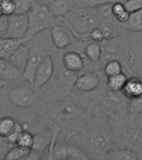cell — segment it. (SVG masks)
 <instances>
[{
    "mask_svg": "<svg viewBox=\"0 0 142 160\" xmlns=\"http://www.w3.org/2000/svg\"><path fill=\"white\" fill-rule=\"evenodd\" d=\"M101 78L100 86L92 92L73 91L70 97L86 111L90 117H98L111 123L117 133L121 148H128L133 131L130 122V100L121 92H113L106 86V76L99 72Z\"/></svg>",
    "mask_w": 142,
    "mask_h": 160,
    "instance_id": "obj_1",
    "label": "cell"
},
{
    "mask_svg": "<svg viewBox=\"0 0 142 160\" xmlns=\"http://www.w3.org/2000/svg\"><path fill=\"white\" fill-rule=\"evenodd\" d=\"M78 144L90 159H105L109 150L120 147L118 135L109 121L90 117L79 132L68 139Z\"/></svg>",
    "mask_w": 142,
    "mask_h": 160,
    "instance_id": "obj_2",
    "label": "cell"
},
{
    "mask_svg": "<svg viewBox=\"0 0 142 160\" xmlns=\"http://www.w3.org/2000/svg\"><path fill=\"white\" fill-rule=\"evenodd\" d=\"M46 107L50 118L60 126L68 139L79 132L90 118L86 111L70 96L48 103Z\"/></svg>",
    "mask_w": 142,
    "mask_h": 160,
    "instance_id": "obj_3",
    "label": "cell"
},
{
    "mask_svg": "<svg viewBox=\"0 0 142 160\" xmlns=\"http://www.w3.org/2000/svg\"><path fill=\"white\" fill-rule=\"evenodd\" d=\"M63 51L59 50L53 55L55 72L50 82L39 92V101L45 104L68 98L74 91V85L78 73L66 69L62 62Z\"/></svg>",
    "mask_w": 142,
    "mask_h": 160,
    "instance_id": "obj_4",
    "label": "cell"
},
{
    "mask_svg": "<svg viewBox=\"0 0 142 160\" xmlns=\"http://www.w3.org/2000/svg\"><path fill=\"white\" fill-rule=\"evenodd\" d=\"M102 46V57L100 65L102 72L103 66L110 59L119 60L123 65L124 72L128 77L140 76L135 64V53L130 44L128 32L118 37L106 39L100 42Z\"/></svg>",
    "mask_w": 142,
    "mask_h": 160,
    "instance_id": "obj_5",
    "label": "cell"
},
{
    "mask_svg": "<svg viewBox=\"0 0 142 160\" xmlns=\"http://www.w3.org/2000/svg\"><path fill=\"white\" fill-rule=\"evenodd\" d=\"M61 20L75 38L83 41H92L90 32L100 27L101 18L99 8H75Z\"/></svg>",
    "mask_w": 142,
    "mask_h": 160,
    "instance_id": "obj_6",
    "label": "cell"
},
{
    "mask_svg": "<svg viewBox=\"0 0 142 160\" xmlns=\"http://www.w3.org/2000/svg\"><path fill=\"white\" fill-rule=\"evenodd\" d=\"M7 114L11 115L18 121L24 129L36 133L41 130L50 128L54 124L48 113L47 107L45 102L39 101L31 107L19 108L8 105Z\"/></svg>",
    "mask_w": 142,
    "mask_h": 160,
    "instance_id": "obj_7",
    "label": "cell"
},
{
    "mask_svg": "<svg viewBox=\"0 0 142 160\" xmlns=\"http://www.w3.org/2000/svg\"><path fill=\"white\" fill-rule=\"evenodd\" d=\"M29 30L26 37L33 38L38 33L46 29H50L55 25H62L61 18L55 17L45 2L34 0L28 12Z\"/></svg>",
    "mask_w": 142,
    "mask_h": 160,
    "instance_id": "obj_8",
    "label": "cell"
},
{
    "mask_svg": "<svg viewBox=\"0 0 142 160\" xmlns=\"http://www.w3.org/2000/svg\"><path fill=\"white\" fill-rule=\"evenodd\" d=\"M13 84V87H9L10 85L7 87L8 101L13 107L24 108L39 102V92L29 82L23 79Z\"/></svg>",
    "mask_w": 142,
    "mask_h": 160,
    "instance_id": "obj_9",
    "label": "cell"
},
{
    "mask_svg": "<svg viewBox=\"0 0 142 160\" xmlns=\"http://www.w3.org/2000/svg\"><path fill=\"white\" fill-rule=\"evenodd\" d=\"M55 72V62L52 55H49L40 62L35 71L33 87L36 92H39L50 80L52 78Z\"/></svg>",
    "mask_w": 142,
    "mask_h": 160,
    "instance_id": "obj_10",
    "label": "cell"
},
{
    "mask_svg": "<svg viewBox=\"0 0 142 160\" xmlns=\"http://www.w3.org/2000/svg\"><path fill=\"white\" fill-rule=\"evenodd\" d=\"M28 14L13 13L8 16V28L5 38H24L26 37L29 30Z\"/></svg>",
    "mask_w": 142,
    "mask_h": 160,
    "instance_id": "obj_11",
    "label": "cell"
},
{
    "mask_svg": "<svg viewBox=\"0 0 142 160\" xmlns=\"http://www.w3.org/2000/svg\"><path fill=\"white\" fill-rule=\"evenodd\" d=\"M101 78L98 72L88 71L78 75L74 85V90L80 92H92L100 84Z\"/></svg>",
    "mask_w": 142,
    "mask_h": 160,
    "instance_id": "obj_12",
    "label": "cell"
},
{
    "mask_svg": "<svg viewBox=\"0 0 142 160\" xmlns=\"http://www.w3.org/2000/svg\"><path fill=\"white\" fill-rule=\"evenodd\" d=\"M50 32L53 43L57 49L61 51L68 49L75 38L70 28L64 23L62 25H55L51 28Z\"/></svg>",
    "mask_w": 142,
    "mask_h": 160,
    "instance_id": "obj_13",
    "label": "cell"
},
{
    "mask_svg": "<svg viewBox=\"0 0 142 160\" xmlns=\"http://www.w3.org/2000/svg\"><path fill=\"white\" fill-rule=\"evenodd\" d=\"M34 135V138L31 149L40 154L41 158H44L52 140V127L41 130Z\"/></svg>",
    "mask_w": 142,
    "mask_h": 160,
    "instance_id": "obj_14",
    "label": "cell"
},
{
    "mask_svg": "<svg viewBox=\"0 0 142 160\" xmlns=\"http://www.w3.org/2000/svg\"><path fill=\"white\" fill-rule=\"evenodd\" d=\"M0 78L12 84L23 80V72L8 59L0 58Z\"/></svg>",
    "mask_w": 142,
    "mask_h": 160,
    "instance_id": "obj_15",
    "label": "cell"
},
{
    "mask_svg": "<svg viewBox=\"0 0 142 160\" xmlns=\"http://www.w3.org/2000/svg\"><path fill=\"white\" fill-rule=\"evenodd\" d=\"M121 92L127 99H136L142 96V77L131 76L128 78Z\"/></svg>",
    "mask_w": 142,
    "mask_h": 160,
    "instance_id": "obj_16",
    "label": "cell"
},
{
    "mask_svg": "<svg viewBox=\"0 0 142 160\" xmlns=\"http://www.w3.org/2000/svg\"><path fill=\"white\" fill-rule=\"evenodd\" d=\"M45 3L57 18L65 17L75 8V0H45Z\"/></svg>",
    "mask_w": 142,
    "mask_h": 160,
    "instance_id": "obj_17",
    "label": "cell"
},
{
    "mask_svg": "<svg viewBox=\"0 0 142 160\" xmlns=\"http://www.w3.org/2000/svg\"><path fill=\"white\" fill-rule=\"evenodd\" d=\"M29 38H0V58L8 59L20 45L29 41Z\"/></svg>",
    "mask_w": 142,
    "mask_h": 160,
    "instance_id": "obj_18",
    "label": "cell"
},
{
    "mask_svg": "<svg viewBox=\"0 0 142 160\" xmlns=\"http://www.w3.org/2000/svg\"><path fill=\"white\" fill-rule=\"evenodd\" d=\"M27 42L20 45L19 47L15 50L14 52L8 58V60L12 64L14 65L15 67L22 72L24 71L28 60L29 58V47L27 44Z\"/></svg>",
    "mask_w": 142,
    "mask_h": 160,
    "instance_id": "obj_19",
    "label": "cell"
},
{
    "mask_svg": "<svg viewBox=\"0 0 142 160\" xmlns=\"http://www.w3.org/2000/svg\"><path fill=\"white\" fill-rule=\"evenodd\" d=\"M106 160H138L136 152L130 148H115L105 155Z\"/></svg>",
    "mask_w": 142,
    "mask_h": 160,
    "instance_id": "obj_20",
    "label": "cell"
},
{
    "mask_svg": "<svg viewBox=\"0 0 142 160\" xmlns=\"http://www.w3.org/2000/svg\"><path fill=\"white\" fill-rule=\"evenodd\" d=\"M102 46L100 42L95 41H90L86 43L84 49V54L89 61L100 68V62L102 57ZM101 70V68H100Z\"/></svg>",
    "mask_w": 142,
    "mask_h": 160,
    "instance_id": "obj_21",
    "label": "cell"
},
{
    "mask_svg": "<svg viewBox=\"0 0 142 160\" xmlns=\"http://www.w3.org/2000/svg\"><path fill=\"white\" fill-rule=\"evenodd\" d=\"M67 146L68 138L67 136L61 132L58 137L55 147L53 148L51 159L65 160L67 159Z\"/></svg>",
    "mask_w": 142,
    "mask_h": 160,
    "instance_id": "obj_22",
    "label": "cell"
},
{
    "mask_svg": "<svg viewBox=\"0 0 142 160\" xmlns=\"http://www.w3.org/2000/svg\"><path fill=\"white\" fill-rule=\"evenodd\" d=\"M123 26L128 32L142 33V9L130 13L127 22Z\"/></svg>",
    "mask_w": 142,
    "mask_h": 160,
    "instance_id": "obj_23",
    "label": "cell"
},
{
    "mask_svg": "<svg viewBox=\"0 0 142 160\" xmlns=\"http://www.w3.org/2000/svg\"><path fill=\"white\" fill-rule=\"evenodd\" d=\"M133 134L128 148L132 149L133 148L142 144V112L138 114L133 120L132 123Z\"/></svg>",
    "mask_w": 142,
    "mask_h": 160,
    "instance_id": "obj_24",
    "label": "cell"
},
{
    "mask_svg": "<svg viewBox=\"0 0 142 160\" xmlns=\"http://www.w3.org/2000/svg\"><path fill=\"white\" fill-rule=\"evenodd\" d=\"M128 76L125 72H122L114 76L106 78V86L113 92H121L125 82L128 79Z\"/></svg>",
    "mask_w": 142,
    "mask_h": 160,
    "instance_id": "obj_25",
    "label": "cell"
},
{
    "mask_svg": "<svg viewBox=\"0 0 142 160\" xmlns=\"http://www.w3.org/2000/svg\"><path fill=\"white\" fill-rule=\"evenodd\" d=\"M67 159L69 160H88L90 159L85 151L75 142L68 141Z\"/></svg>",
    "mask_w": 142,
    "mask_h": 160,
    "instance_id": "obj_26",
    "label": "cell"
},
{
    "mask_svg": "<svg viewBox=\"0 0 142 160\" xmlns=\"http://www.w3.org/2000/svg\"><path fill=\"white\" fill-rule=\"evenodd\" d=\"M111 12L116 20L121 23H125L127 22L129 16H130V12L125 8L124 2L120 1H116L111 4Z\"/></svg>",
    "mask_w": 142,
    "mask_h": 160,
    "instance_id": "obj_27",
    "label": "cell"
},
{
    "mask_svg": "<svg viewBox=\"0 0 142 160\" xmlns=\"http://www.w3.org/2000/svg\"><path fill=\"white\" fill-rule=\"evenodd\" d=\"M30 151H31V148L14 145L8 150L4 159H27L28 156L30 153Z\"/></svg>",
    "mask_w": 142,
    "mask_h": 160,
    "instance_id": "obj_28",
    "label": "cell"
},
{
    "mask_svg": "<svg viewBox=\"0 0 142 160\" xmlns=\"http://www.w3.org/2000/svg\"><path fill=\"white\" fill-rule=\"evenodd\" d=\"M17 120L11 115H3L0 118V136L7 138L12 132Z\"/></svg>",
    "mask_w": 142,
    "mask_h": 160,
    "instance_id": "obj_29",
    "label": "cell"
},
{
    "mask_svg": "<svg viewBox=\"0 0 142 160\" xmlns=\"http://www.w3.org/2000/svg\"><path fill=\"white\" fill-rule=\"evenodd\" d=\"M122 72H124L123 65L117 59H110L107 61L102 68V72L106 77L114 76Z\"/></svg>",
    "mask_w": 142,
    "mask_h": 160,
    "instance_id": "obj_30",
    "label": "cell"
},
{
    "mask_svg": "<svg viewBox=\"0 0 142 160\" xmlns=\"http://www.w3.org/2000/svg\"><path fill=\"white\" fill-rule=\"evenodd\" d=\"M118 0H75V8H95L106 4H112Z\"/></svg>",
    "mask_w": 142,
    "mask_h": 160,
    "instance_id": "obj_31",
    "label": "cell"
},
{
    "mask_svg": "<svg viewBox=\"0 0 142 160\" xmlns=\"http://www.w3.org/2000/svg\"><path fill=\"white\" fill-rule=\"evenodd\" d=\"M34 135L29 131L27 130H24L19 137L18 138L16 145L21 146V147L28 148H31L34 143Z\"/></svg>",
    "mask_w": 142,
    "mask_h": 160,
    "instance_id": "obj_32",
    "label": "cell"
},
{
    "mask_svg": "<svg viewBox=\"0 0 142 160\" xmlns=\"http://www.w3.org/2000/svg\"><path fill=\"white\" fill-rule=\"evenodd\" d=\"M129 112H130V122L132 123L135 118L142 112V96L136 99L130 100L129 103Z\"/></svg>",
    "mask_w": 142,
    "mask_h": 160,
    "instance_id": "obj_33",
    "label": "cell"
},
{
    "mask_svg": "<svg viewBox=\"0 0 142 160\" xmlns=\"http://www.w3.org/2000/svg\"><path fill=\"white\" fill-rule=\"evenodd\" d=\"M34 0H14L16 14H27Z\"/></svg>",
    "mask_w": 142,
    "mask_h": 160,
    "instance_id": "obj_34",
    "label": "cell"
},
{
    "mask_svg": "<svg viewBox=\"0 0 142 160\" xmlns=\"http://www.w3.org/2000/svg\"><path fill=\"white\" fill-rule=\"evenodd\" d=\"M24 130V128H23V126L21 125V123H20L18 121H17L16 123H15L14 127L13 128L12 132H10V134L6 138V139H7L11 144L16 145L18 138L19 135L21 134V132H22Z\"/></svg>",
    "mask_w": 142,
    "mask_h": 160,
    "instance_id": "obj_35",
    "label": "cell"
},
{
    "mask_svg": "<svg viewBox=\"0 0 142 160\" xmlns=\"http://www.w3.org/2000/svg\"><path fill=\"white\" fill-rule=\"evenodd\" d=\"M0 6L2 8L3 15H12L15 12L14 0H0Z\"/></svg>",
    "mask_w": 142,
    "mask_h": 160,
    "instance_id": "obj_36",
    "label": "cell"
},
{
    "mask_svg": "<svg viewBox=\"0 0 142 160\" xmlns=\"http://www.w3.org/2000/svg\"><path fill=\"white\" fill-rule=\"evenodd\" d=\"M125 8L130 13L142 9V0H127L124 2Z\"/></svg>",
    "mask_w": 142,
    "mask_h": 160,
    "instance_id": "obj_37",
    "label": "cell"
},
{
    "mask_svg": "<svg viewBox=\"0 0 142 160\" xmlns=\"http://www.w3.org/2000/svg\"><path fill=\"white\" fill-rule=\"evenodd\" d=\"M14 145L11 144L6 138L0 136V159H4L5 156L8 152V150Z\"/></svg>",
    "mask_w": 142,
    "mask_h": 160,
    "instance_id": "obj_38",
    "label": "cell"
},
{
    "mask_svg": "<svg viewBox=\"0 0 142 160\" xmlns=\"http://www.w3.org/2000/svg\"><path fill=\"white\" fill-rule=\"evenodd\" d=\"M8 28V16L3 15L0 17V38H5Z\"/></svg>",
    "mask_w": 142,
    "mask_h": 160,
    "instance_id": "obj_39",
    "label": "cell"
},
{
    "mask_svg": "<svg viewBox=\"0 0 142 160\" xmlns=\"http://www.w3.org/2000/svg\"><path fill=\"white\" fill-rule=\"evenodd\" d=\"M90 38L92 41H95V42H101L105 40L104 33H103L102 30L100 29V27L95 28V29H94L90 32Z\"/></svg>",
    "mask_w": 142,
    "mask_h": 160,
    "instance_id": "obj_40",
    "label": "cell"
},
{
    "mask_svg": "<svg viewBox=\"0 0 142 160\" xmlns=\"http://www.w3.org/2000/svg\"><path fill=\"white\" fill-rule=\"evenodd\" d=\"M8 85H10V83H8V82L4 81V80H3L0 78V92H1V91H2L5 87L8 86Z\"/></svg>",
    "mask_w": 142,
    "mask_h": 160,
    "instance_id": "obj_41",
    "label": "cell"
},
{
    "mask_svg": "<svg viewBox=\"0 0 142 160\" xmlns=\"http://www.w3.org/2000/svg\"><path fill=\"white\" fill-rule=\"evenodd\" d=\"M3 115H6V113H5L4 108H3V100L0 98V118L3 116Z\"/></svg>",
    "mask_w": 142,
    "mask_h": 160,
    "instance_id": "obj_42",
    "label": "cell"
},
{
    "mask_svg": "<svg viewBox=\"0 0 142 160\" xmlns=\"http://www.w3.org/2000/svg\"><path fill=\"white\" fill-rule=\"evenodd\" d=\"M3 13L2 8H1V6H0V17H1V16H3Z\"/></svg>",
    "mask_w": 142,
    "mask_h": 160,
    "instance_id": "obj_43",
    "label": "cell"
},
{
    "mask_svg": "<svg viewBox=\"0 0 142 160\" xmlns=\"http://www.w3.org/2000/svg\"><path fill=\"white\" fill-rule=\"evenodd\" d=\"M118 1H120V2H125V1H127V0H118Z\"/></svg>",
    "mask_w": 142,
    "mask_h": 160,
    "instance_id": "obj_44",
    "label": "cell"
},
{
    "mask_svg": "<svg viewBox=\"0 0 142 160\" xmlns=\"http://www.w3.org/2000/svg\"><path fill=\"white\" fill-rule=\"evenodd\" d=\"M140 76H141V77H142V73H140Z\"/></svg>",
    "mask_w": 142,
    "mask_h": 160,
    "instance_id": "obj_45",
    "label": "cell"
}]
</instances>
